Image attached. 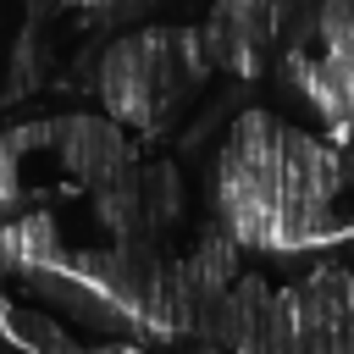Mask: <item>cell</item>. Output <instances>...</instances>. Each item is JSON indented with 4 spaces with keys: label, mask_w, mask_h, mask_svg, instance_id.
<instances>
[{
    "label": "cell",
    "mask_w": 354,
    "mask_h": 354,
    "mask_svg": "<svg viewBox=\"0 0 354 354\" xmlns=\"http://www.w3.org/2000/svg\"><path fill=\"white\" fill-rule=\"evenodd\" d=\"M348 171L354 166L332 138H315L271 111H243L210 171L216 227H227L249 254L304 260L337 232L332 199Z\"/></svg>",
    "instance_id": "cell-1"
},
{
    "label": "cell",
    "mask_w": 354,
    "mask_h": 354,
    "mask_svg": "<svg viewBox=\"0 0 354 354\" xmlns=\"http://www.w3.org/2000/svg\"><path fill=\"white\" fill-rule=\"evenodd\" d=\"M216 72L199 28H138L122 33L94 72L105 111L138 133H160Z\"/></svg>",
    "instance_id": "cell-2"
},
{
    "label": "cell",
    "mask_w": 354,
    "mask_h": 354,
    "mask_svg": "<svg viewBox=\"0 0 354 354\" xmlns=\"http://www.w3.org/2000/svg\"><path fill=\"white\" fill-rule=\"evenodd\" d=\"M88 210L105 238H160L183 216V183L166 160H133L100 188H88Z\"/></svg>",
    "instance_id": "cell-3"
},
{
    "label": "cell",
    "mask_w": 354,
    "mask_h": 354,
    "mask_svg": "<svg viewBox=\"0 0 354 354\" xmlns=\"http://www.w3.org/2000/svg\"><path fill=\"white\" fill-rule=\"evenodd\" d=\"M0 332H6L11 343H28V348H66V343H72L44 310H11L6 299H0Z\"/></svg>",
    "instance_id": "cell-4"
},
{
    "label": "cell",
    "mask_w": 354,
    "mask_h": 354,
    "mask_svg": "<svg viewBox=\"0 0 354 354\" xmlns=\"http://www.w3.org/2000/svg\"><path fill=\"white\" fill-rule=\"evenodd\" d=\"M0 271H6V266H0Z\"/></svg>",
    "instance_id": "cell-5"
}]
</instances>
